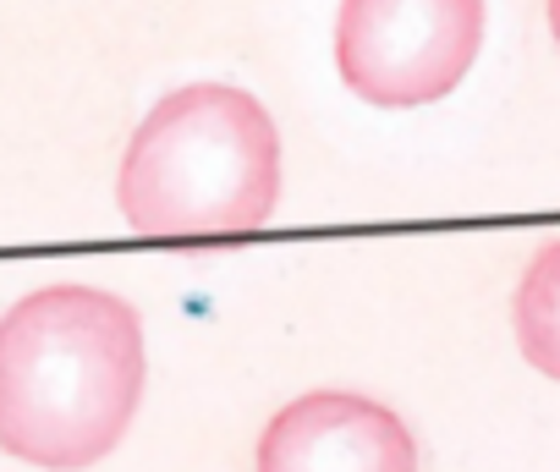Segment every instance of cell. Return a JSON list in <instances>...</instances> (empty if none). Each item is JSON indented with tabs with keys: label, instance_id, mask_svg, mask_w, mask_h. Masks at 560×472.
Wrapping results in <instances>:
<instances>
[{
	"label": "cell",
	"instance_id": "obj_4",
	"mask_svg": "<svg viewBox=\"0 0 560 472\" xmlns=\"http://www.w3.org/2000/svg\"><path fill=\"white\" fill-rule=\"evenodd\" d=\"M253 472H418V445L385 401L314 390L269 417Z\"/></svg>",
	"mask_w": 560,
	"mask_h": 472
},
{
	"label": "cell",
	"instance_id": "obj_1",
	"mask_svg": "<svg viewBox=\"0 0 560 472\" xmlns=\"http://www.w3.org/2000/svg\"><path fill=\"white\" fill-rule=\"evenodd\" d=\"M143 324L100 286H45L0 319V450L83 472L105 461L143 401Z\"/></svg>",
	"mask_w": 560,
	"mask_h": 472
},
{
	"label": "cell",
	"instance_id": "obj_6",
	"mask_svg": "<svg viewBox=\"0 0 560 472\" xmlns=\"http://www.w3.org/2000/svg\"><path fill=\"white\" fill-rule=\"evenodd\" d=\"M549 34H555V45H560V0H549Z\"/></svg>",
	"mask_w": 560,
	"mask_h": 472
},
{
	"label": "cell",
	"instance_id": "obj_3",
	"mask_svg": "<svg viewBox=\"0 0 560 472\" xmlns=\"http://www.w3.org/2000/svg\"><path fill=\"white\" fill-rule=\"evenodd\" d=\"M483 0H341L336 67L385 110L445 99L478 61Z\"/></svg>",
	"mask_w": 560,
	"mask_h": 472
},
{
	"label": "cell",
	"instance_id": "obj_2",
	"mask_svg": "<svg viewBox=\"0 0 560 472\" xmlns=\"http://www.w3.org/2000/svg\"><path fill=\"white\" fill-rule=\"evenodd\" d=\"M280 198V132L269 110L225 83L165 94L127 143L116 203L138 236L253 231Z\"/></svg>",
	"mask_w": 560,
	"mask_h": 472
},
{
	"label": "cell",
	"instance_id": "obj_5",
	"mask_svg": "<svg viewBox=\"0 0 560 472\" xmlns=\"http://www.w3.org/2000/svg\"><path fill=\"white\" fill-rule=\"evenodd\" d=\"M511 319H516V346L522 357L560 379V236L544 243L533 253V264L522 270V286H516V303H511Z\"/></svg>",
	"mask_w": 560,
	"mask_h": 472
}]
</instances>
